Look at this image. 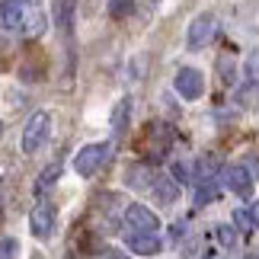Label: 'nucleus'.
<instances>
[{
    "instance_id": "nucleus-1",
    "label": "nucleus",
    "mask_w": 259,
    "mask_h": 259,
    "mask_svg": "<svg viewBox=\"0 0 259 259\" xmlns=\"http://www.w3.org/2000/svg\"><path fill=\"white\" fill-rule=\"evenodd\" d=\"M109 160H112V144H106V141H99V144H87L83 151L74 157V170L80 173V176H93V173L103 170Z\"/></svg>"
},
{
    "instance_id": "nucleus-2",
    "label": "nucleus",
    "mask_w": 259,
    "mask_h": 259,
    "mask_svg": "<svg viewBox=\"0 0 259 259\" xmlns=\"http://www.w3.org/2000/svg\"><path fill=\"white\" fill-rule=\"evenodd\" d=\"M48 135H52V115H48V112H35L26 122V128H23V151L35 154L38 147L48 141Z\"/></svg>"
},
{
    "instance_id": "nucleus-3",
    "label": "nucleus",
    "mask_w": 259,
    "mask_h": 259,
    "mask_svg": "<svg viewBox=\"0 0 259 259\" xmlns=\"http://www.w3.org/2000/svg\"><path fill=\"white\" fill-rule=\"evenodd\" d=\"M214 35H218V19H214V13H198L192 23H189L186 42H189V48H205V45L214 42Z\"/></svg>"
},
{
    "instance_id": "nucleus-4",
    "label": "nucleus",
    "mask_w": 259,
    "mask_h": 259,
    "mask_svg": "<svg viewBox=\"0 0 259 259\" xmlns=\"http://www.w3.org/2000/svg\"><path fill=\"white\" fill-rule=\"evenodd\" d=\"M125 224L132 227V234H157V227H160V218H157L147 205L132 202V205L125 208Z\"/></svg>"
},
{
    "instance_id": "nucleus-5",
    "label": "nucleus",
    "mask_w": 259,
    "mask_h": 259,
    "mask_svg": "<svg viewBox=\"0 0 259 259\" xmlns=\"http://www.w3.org/2000/svg\"><path fill=\"white\" fill-rule=\"evenodd\" d=\"M55 218H58V211H55L52 202H38L32 208V214H29V231H32L38 240H45V237H52V231H55Z\"/></svg>"
},
{
    "instance_id": "nucleus-6",
    "label": "nucleus",
    "mask_w": 259,
    "mask_h": 259,
    "mask_svg": "<svg viewBox=\"0 0 259 259\" xmlns=\"http://www.w3.org/2000/svg\"><path fill=\"white\" fill-rule=\"evenodd\" d=\"M221 183L231 189L234 195H243V198H250L253 195V189H256V183H253V173L246 170V166H240V163H234V166H227L224 170V176H221Z\"/></svg>"
},
{
    "instance_id": "nucleus-7",
    "label": "nucleus",
    "mask_w": 259,
    "mask_h": 259,
    "mask_svg": "<svg viewBox=\"0 0 259 259\" xmlns=\"http://www.w3.org/2000/svg\"><path fill=\"white\" fill-rule=\"evenodd\" d=\"M173 87L183 99H198L205 93V77H202V71H195V67H183V71L176 74Z\"/></svg>"
},
{
    "instance_id": "nucleus-8",
    "label": "nucleus",
    "mask_w": 259,
    "mask_h": 259,
    "mask_svg": "<svg viewBox=\"0 0 259 259\" xmlns=\"http://www.w3.org/2000/svg\"><path fill=\"white\" fill-rule=\"evenodd\" d=\"M26 0H0V26L4 29H23L26 23Z\"/></svg>"
},
{
    "instance_id": "nucleus-9",
    "label": "nucleus",
    "mask_w": 259,
    "mask_h": 259,
    "mask_svg": "<svg viewBox=\"0 0 259 259\" xmlns=\"http://www.w3.org/2000/svg\"><path fill=\"white\" fill-rule=\"evenodd\" d=\"M151 192H154V198L160 205H176L179 202V183L170 179V176H157L151 183Z\"/></svg>"
},
{
    "instance_id": "nucleus-10",
    "label": "nucleus",
    "mask_w": 259,
    "mask_h": 259,
    "mask_svg": "<svg viewBox=\"0 0 259 259\" xmlns=\"http://www.w3.org/2000/svg\"><path fill=\"white\" fill-rule=\"evenodd\" d=\"M128 246H132L138 256H157L163 243H160L157 234H128Z\"/></svg>"
},
{
    "instance_id": "nucleus-11",
    "label": "nucleus",
    "mask_w": 259,
    "mask_h": 259,
    "mask_svg": "<svg viewBox=\"0 0 259 259\" xmlns=\"http://www.w3.org/2000/svg\"><path fill=\"white\" fill-rule=\"evenodd\" d=\"M214 173H218V160H214L211 154H202V157L195 160V170H192V176H195V186H198V183H211V179H214Z\"/></svg>"
},
{
    "instance_id": "nucleus-12",
    "label": "nucleus",
    "mask_w": 259,
    "mask_h": 259,
    "mask_svg": "<svg viewBox=\"0 0 259 259\" xmlns=\"http://www.w3.org/2000/svg\"><path fill=\"white\" fill-rule=\"evenodd\" d=\"M58 179H61V160H55V163H48L42 173H38V179H35V192L42 195V192H48Z\"/></svg>"
},
{
    "instance_id": "nucleus-13",
    "label": "nucleus",
    "mask_w": 259,
    "mask_h": 259,
    "mask_svg": "<svg viewBox=\"0 0 259 259\" xmlns=\"http://www.w3.org/2000/svg\"><path fill=\"white\" fill-rule=\"evenodd\" d=\"M23 32H26L29 38H38V35L45 32V13H42V10H35V7H29V10H26Z\"/></svg>"
},
{
    "instance_id": "nucleus-14",
    "label": "nucleus",
    "mask_w": 259,
    "mask_h": 259,
    "mask_svg": "<svg viewBox=\"0 0 259 259\" xmlns=\"http://www.w3.org/2000/svg\"><path fill=\"white\" fill-rule=\"evenodd\" d=\"M74 10H77L74 0H58V4H55V16H58L61 32H71V29H74Z\"/></svg>"
},
{
    "instance_id": "nucleus-15",
    "label": "nucleus",
    "mask_w": 259,
    "mask_h": 259,
    "mask_svg": "<svg viewBox=\"0 0 259 259\" xmlns=\"http://www.w3.org/2000/svg\"><path fill=\"white\" fill-rule=\"evenodd\" d=\"M214 198H218V179H211V183H198L195 195H192V208H205V205H211Z\"/></svg>"
},
{
    "instance_id": "nucleus-16",
    "label": "nucleus",
    "mask_w": 259,
    "mask_h": 259,
    "mask_svg": "<svg viewBox=\"0 0 259 259\" xmlns=\"http://www.w3.org/2000/svg\"><path fill=\"white\" fill-rule=\"evenodd\" d=\"M214 237H218V243H221L224 250H237V246H240V231H237L234 224H221L214 231Z\"/></svg>"
},
{
    "instance_id": "nucleus-17",
    "label": "nucleus",
    "mask_w": 259,
    "mask_h": 259,
    "mask_svg": "<svg viewBox=\"0 0 259 259\" xmlns=\"http://www.w3.org/2000/svg\"><path fill=\"white\" fill-rule=\"evenodd\" d=\"M128 112H132V99L125 96V99H118V106H115V112H112V128H115L118 135L128 128Z\"/></svg>"
},
{
    "instance_id": "nucleus-18",
    "label": "nucleus",
    "mask_w": 259,
    "mask_h": 259,
    "mask_svg": "<svg viewBox=\"0 0 259 259\" xmlns=\"http://www.w3.org/2000/svg\"><path fill=\"white\" fill-rule=\"evenodd\" d=\"M135 13V0H109V16L115 19H125Z\"/></svg>"
},
{
    "instance_id": "nucleus-19",
    "label": "nucleus",
    "mask_w": 259,
    "mask_h": 259,
    "mask_svg": "<svg viewBox=\"0 0 259 259\" xmlns=\"http://www.w3.org/2000/svg\"><path fill=\"white\" fill-rule=\"evenodd\" d=\"M243 77H246V87L259 80V52H253L250 58H246V71H243Z\"/></svg>"
},
{
    "instance_id": "nucleus-20",
    "label": "nucleus",
    "mask_w": 259,
    "mask_h": 259,
    "mask_svg": "<svg viewBox=\"0 0 259 259\" xmlns=\"http://www.w3.org/2000/svg\"><path fill=\"white\" fill-rule=\"evenodd\" d=\"M16 253H19V243L13 240V237L0 240V259H16Z\"/></svg>"
},
{
    "instance_id": "nucleus-21",
    "label": "nucleus",
    "mask_w": 259,
    "mask_h": 259,
    "mask_svg": "<svg viewBox=\"0 0 259 259\" xmlns=\"http://www.w3.org/2000/svg\"><path fill=\"white\" fill-rule=\"evenodd\" d=\"M234 221H237V227H240V231H250V227H253L250 211H243V208H237V211H234Z\"/></svg>"
},
{
    "instance_id": "nucleus-22",
    "label": "nucleus",
    "mask_w": 259,
    "mask_h": 259,
    "mask_svg": "<svg viewBox=\"0 0 259 259\" xmlns=\"http://www.w3.org/2000/svg\"><path fill=\"white\" fill-rule=\"evenodd\" d=\"M250 221H253V227H256V231H259V202L250 208Z\"/></svg>"
},
{
    "instance_id": "nucleus-23",
    "label": "nucleus",
    "mask_w": 259,
    "mask_h": 259,
    "mask_svg": "<svg viewBox=\"0 0 259 259\" xmlns=\"http://www.w3.org/2000/svg\"><path fill=\"white\" fill-rule=\"evenodd\" d=\"M106 259H128V256H125V253H118V250H112V253H109Z\"/></svg>"
},
{
    "instance_id": "nucleus-24",
    "label": "nucleus",
    "mask_w": 259,
    "mask_h": 259,
    "mask_svg": "<svg viewBox=\"0 0 259 259\" xmlns=\"http://www.w3.org/2000/svg\"><path fill=\"white\" fill-rule=\"evenodd\" d=\"M26 4H32V7H35V4H38V0H26Z\"/></svg>"
},
{
    "instance_id": "nucleus-25",
    "label": "nucleus",
    "mask_w": 259,
    "mask_h": 259,
    "mask_svg": "<svg viewBox=\"0 0 259 259\" xmlns=\"http://www.w3.org/2000/svg\"><path fill=\"white\" fill-rule=\"evenodd\" d=\"M0 135H4V122H0Z\"/></svg>"
},
{
    "instance_id": "nucleus-26",
    "label": "nucleus",
    "mask_w": 259,
    "mask_h": 259,
    "mask_svg": "<svg viewBox=\"0 0 259 259\" xmlns=\"http://www.w3.org/2000/svg\"><path fill=\"white\" fill-rule=\"evenodd\" d=\"M250 259H259V256H250Z\"/></svg>"
},
{
    "instance_id": "nucleus-27",
    "label": "nucleus",
    "mask_w": 259,
    "mask_h": 259,
    "mask_svg": "<svg viewBox=\"0 0 259 259\" xmlns=\"http://www.w3.org/2000/svg\"><path fill=\"white\" fill-rule=\"evenodd\" d=\"M205 259H211V256H205Z\"/></svg>"
}]
</instances>
